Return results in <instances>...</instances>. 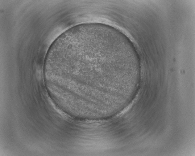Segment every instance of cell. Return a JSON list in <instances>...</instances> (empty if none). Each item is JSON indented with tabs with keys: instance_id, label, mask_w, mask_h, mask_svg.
Segmentation results:
<instances>
[{
	"instance_id": "6da1fadb",
	"label": "cell",
	"mask_w": 195,
	"mask_h": 156,
	"mask_svg": "<svg viewBox=\"0 0 195 156\" xmlns=\"http://www.w3.org/2000/svg\"><path fill=\"white\" fill-rule=\"evenodd\" d=\"M116 36L106 28L81 24L65 31L46 55V86L75 107H96L117 99L129 76Z\"/></svg>"
}]
</instances>
